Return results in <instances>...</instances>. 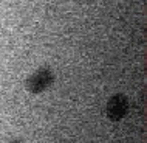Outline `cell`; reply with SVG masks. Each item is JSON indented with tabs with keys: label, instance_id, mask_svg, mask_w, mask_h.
Segmentation results:
<instances>
[{
	"label": "cell",
	"instance_id": "1",
	"mask_svg": "<svg viewBox=\"0 0 147 143\" xmlns=\"http://www.w3.org/2000/svg\"><path fill=\"white\" fill-rule=\"evenodd\" d=\"M53 79H54L53 72H51L48 67H40V69H37L31 76H28L25 86L31 93H40L53 84Z\"/></svg>",
	"mask_w": 147,
	"mask_h": 143
},
{
	"label": "cell",
	"instance_id": "2",
	"mask_svg": "<svg viewBox=\"0 0 147 143\" xmlns=\"http://www.w3.org/2000/svg\"><path fill=\"white\" fill-rule=\"evenodd\" d=\"M127 110H129V101H127V98L121 93L112 97L110 101L107 103V115H109V118L113 121H118V120H121V118H124Z\"/></svg>",
	"mask_w": 147,
	"mask_h": 143
},
{
	"label": "cell",
	"instance_id": "3",
	"mask_svg": "<svg viewBox=\"0 0 147 143\" xmlns=\"http://www.w3.org/2000/svg\"><path fill=\"white\" fill-rule=\"evenodd\" d=\"M9 143H22L20 140H14V142H9Z\"/></svg>",
	"mask_w": 147,
	"mask_h": 143
}]
</instances>
